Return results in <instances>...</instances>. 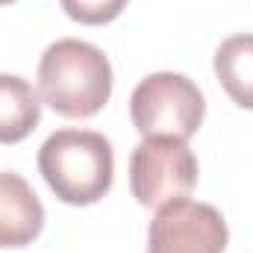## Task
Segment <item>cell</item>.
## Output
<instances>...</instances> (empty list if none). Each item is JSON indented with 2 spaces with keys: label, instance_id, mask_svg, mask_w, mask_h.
<instances>
[{
  "label": "cell",
  "instance_id": "2",
  "mask_svg": "<svg viewBox=\"0 0 253 253\" xmlns=\"http://www.w3.org/2000/svg\"><path fill=\"white\" fill-rule=\"evenodd\" d=\"M39 171L62 203L91 206L112 189L115 153L94 129H56L39 150Z\"/></svg>",
  "mask_w": 253,
  "mask_h": 253
},
{
  "label": "cell",
  "instance_id": "1",
  "mask_svg": "<svg viewBox=\"0 0 253 253\" xmlns=\"http://www.w3.org/2000/svg\"><path fill=\"white\" fill-rule=\"evenodd\" d=\"M39 97L62 118H91L112 97L106 53L80 39L53 42L39 62Z\"/></svg>",
  "mask_w": 253,
  "mask_h": 253
},
{
  "label": "cell",
  "instance_id": "4",
  "mask_svg": "<svg viewBox=\"0 0 253 253\" xmlns=\"http://www.w3.org/2000/svg\"><path fill=\"white\" fill-rule=\"evenodd\" d=\"M197 186V156L189 141L174 135H147L129 156V189L141 206H165L189 197Z\"/></svg>",
  "mask_w": 253,
  "mask_h": 253
},
{
  "label": "cell",
  "instance_id": "3",
  "mask_svg": "<svg viewBox=\"0 0 253 253\" xmlns=\"http://www.w3.org/2000/svg\"><path fill=\"white\" fill-rule=\"evenodd\" d=\"M206 115V103L200 88L191 83L186 74L159 71L144 77L132 97H129V118L132 126L147 135H174L189 141L200 129Z\"/></svg>",
  "mask_w": 253,
  "mask_h": 253
},
{
  "label": "cell",
  "instance_id": "10",
  "mask_svg": "<svg viewBox=\"0 0 253 253\" xmlns=\"http://www.w3.org/2000/svg\"><path fill=\"white\" fill-rule=\"evenodd\" d=\"M6 3H15V0H0V6H6Z\"/></svg>",
  "mask_w": 253,
  "mask_h": 253
},
{
  "label": "cell",
  "instance_id": "6",
  "mask_svg": "<svg viewBox=\"0 0 253 253\" xmlns=\"http://www.w3.org/2000/svg\"><path fill=\"white\" fill-rule=\"evenodd\" d=\"M44 230V206L33 186L15 174L0 171V248H27Z\"/></svg>",
  "mask_w": 253,
  "mask_h": 253
},
{
  "label": "cell",
  "instance_id": "5",
  "mask_svg": "<svg viewBox=\"0 0 253 253\" xmlns=\"http://www.w3.org/2000/svg\"><path fill=\"white\" fill-rule=\"evenodd\" d=\"M227 239V221L215 206L180 197L150 221L147 253H224Z\"/></svg>",
  "mask_w": 253,
  "mask_h": 253
},
{
  "label": "cell",
  "instance_id": "9",
  "mask_svg": "<svg viewBox=\"0 0 253 253\" xmlns=\"http://www.w3.org/2000/svg\"><path fill=\"white\" fill-rule=\"evenodd\" d=\"M59 3L71 21L85 24V27H100V24L115 21L129 0H59Z\"/></svg>",
  "mask_w": 253,
  "mask_h": 253
},
{
  "label": "cell",
  "instance_id": "8",
  "mask_svg": "<svg viewBox=\"0 0 253 253\" xmlns=\"http://www.w3.org/2000/svg\"><path fill=\"white\" fill-rule=\"evenodd\" d=\"M215 77L242 109H253V36H230L215 50Z\"/></svg>",
  "mask_w": 253,
  "mask_h": 253
},
{
  "label": "cell",
  "instance_id": "7",
  "mask_svg": "<svg viewBox=\"0 0 253 253\" xmlns=\"http://www.w3.org/2000/svg\"><path fill=\"white\" fill-rule=\"evenodd\" d=\"M42 121V97L18 74H0V144L24 141Z\"/></svg>",
  "mask_w": 253,
  "mask_h": 253
}]
</instances>
